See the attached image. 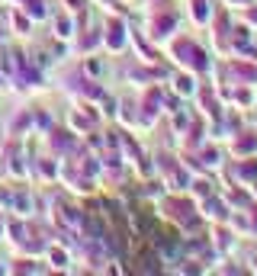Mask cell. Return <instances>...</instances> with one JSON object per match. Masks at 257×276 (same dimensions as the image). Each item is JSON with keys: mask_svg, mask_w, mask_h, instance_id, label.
<instances>
[]
</instances>
